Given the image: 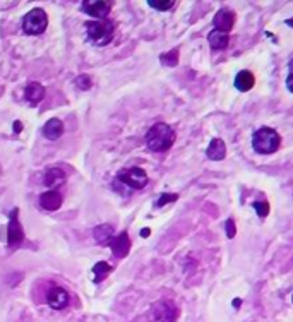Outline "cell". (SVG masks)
<instances>
[{
  "mask_svg": "<svg viewBox=\"0 0 293 322\" xmlns=\"http://www.w3.org/2000/svg\"><path fill=\"white\" fill-rule=\"evenodd\" d=\"M179 316V310H177L175 303L170 300H163L158 302L153 307V317L156 322H173Z\"/></svg>",
  "mask_w": 293,
  "mask_h": 322,
  "instance_id": "cell-7",
  "label": "cell"
},
{
  "mask_svg": "<svg viewBox=\"0 0 293 322\" xmlns=\"http://www.w3.org/2000/svg\"><path fill=\"white\" fill-rule=\"evenodd\" d=\"M254 209L257 211V215L261 216V218H264L269 213V206L266 204V202H254Z\"/></svg>",
  "mask_w": 293,
  "mask_h": 322,
  "instance_id": "cell-25",
  "label": "cell"
},
{
  "mask_svg": "<svg viewBox=\"0 0 293 322\" xmlns=\"http://www.w3.org/2000/svg\"><path fill=\"white\" fill-rule=\"evenodd\" d=\"M292 300H293V298H292Z\"/></svg>",
  "mask_w": 293,
  "mask_h": 322,
  "instance_id": "cell-30",
  "label": "cell"
},
{
  "mask_svg": "<svg viewBox=\"0 0 293 322\" xmlns=\"http://www.w3.org/2000/svg\"><path fill=\"white\" fill-rule=\"evenodd\" d=\"M117 180L122 183V185H127L129 189H136L141 190L147 185L149 178H147V173L143 170V168H124L117 173Z\"/></svg>",
  "mask_w": 293,
  "mask_h": 322,
  "instance_id": "cell-5",
  "label": "cell"
},
{
  "mask_svg": "<svg viewBox=\"0 0 293 322\" xmlns=\"http://www.w3.org/2000/svg\"><path fill=\"white\" fill-rule=\"evenodd\" d=\"M281 144V137L271 127H262L257 132L254 134V139H252V146H254V151L259 155H273L278 151Z\"/></svg>",
  "mask_w": 293,
  "mask_h": 322,
  "instance_id": "cell-2",
  "label": "cell"
},
{
  "mask_svg": "<svg viewBox=\"0 0 293 322\" xmlns=\"http://www.w3.org/2000/svg\"><path fill=\"white\" fill-rule=\"evenodd\" d=\"M93 272H95V281L96 283H101L103 279L106 278V274L110 272V266L106 264L105 261L96 262V266L93 268Z\"/></svg>",
  "mask_w": 293,
  "mask_h": 322,
  "instance_id": "cell-20",
  "label": "cell"
},
{
  "mask_svg": "<svg viewBox=\"0 0 293 322\" xmlns=\"http://www.w3.org/2000/svg\"><path fill=\"white\" fill-rule=\"evenodd\" d=\"M65 182V171L62 168H50L47 170L45 177H43V183L47 187H58Z\"/></svg>",
  "mask_w": 293,
  "mask_h": 322,
  "instance_id": "cell-16",
  "label": "cell"
},
{
  "mask_svg": "<svg viewBox=\"0 0 293 322\" xmlns=\"http://www.w3.org/2000/svg\"><path fill=\"white\" fill-rule=\"evenodd\" d=\"M287 86H288V89H290V91L293 93V74H290V76H288V79H287Z\"/></svg>",
  "mask_w": 293,
  "mask_h": 322,
  "instance_id": "cell-27",
  "label": "cell"
},
{
  "mask_svg": "<svg viewBox=\"0 0 293 322\" xmlns=\"http://www.w3.org/2000/svg\"><path fill=\"white\" fill-rule=\"evenodd\" d=\"M74 84H76L77 89H83V91H88V89H91V79L90 76H86V74H83V76H77L76 81H74Z\"/></svg>",
  "mask_w": 293,
  "mask_h": 322,
  "instance_id": "cell-21",
  "label": "cell"
},
{
  "mask_svg": "<svg viewBox=\"0 0 293 322\" xmlns=\"http://www.w3.org/2000/svg\"><path fill=\"white\" fill-rule=\"evenodd\" d=\"M177 194H163L161 197L156 201V208H161V206H165V204H168V202H173V201H177Z\"/></svg>",
  "mask_w": 293,
  "mask_h": 322,
  "instance_id": "cell-24",
  "label": "cell"
},
{
  "mask_svg": "<svg viewBox=\"0 0 293 322\" xmlns=\"http://www.w3.org/2000/svg\"><path fill=\"white\" fill-rule=\"evenodd\" d=\"M14 130H16V132H21V130H23V123H21L19 120L14 122Z\"/></svg>",
  "mask_w": 293,
  "mask_h": 322,
  "instance_id": "cell-28",
  "label": "cell"
},
{
  "mask_svg": "<svg viewBox=\"0 0 293 322\" xmlns=\"http://www.w3.org/2000/svg\"><path fill=\"white\" fill-rule=\"evenodd\" d=\"M62 202V196L57 192V190H48V192L42 194V197H40V206H42L43 209H47V211H57V209H60Z\"/></svg>",
  "mask_w": 293,
  "mask_h": 322,
  "instance_id": "cell-12",
  "label": "cell"
},
{
  "mask_svg": "<svg viewBox=\"0 0 293 322\" xmlns=\"http://www.w3.org/2000/svg\"><path fill=\"white\" fill-rule=\"evenodd\" d=\"M147 235H149V228H143L141 230V237H147Z\"/></svg>",
  "mask_w": 293,
  "mask_h": 322,
  "instance_id": "cell-29",
  "label": "cell"
},
{
  "mask_svg": "<svg viewBox=\"0 0 293 322\" xmlns=\"http://www.w3.org/2000/svg\"><path fill=\"white\" fill-rule=\"evenodd\" d=\"M213 24H214V28H216L218 31L226 33V35H228V31L233 28V24H235V14H233L230 9L218 10V14L214 16V19H213Z\"/></svg>",
  "mask_w": 293,
  "mask_h": 322,
  "instance_id": "cell-10",
  "label": "cell"
},
{
  "mask_svg": "<svg viewBox=\"0 0 293 322\" xmlns=\"http://www.w3.org/2000/svg\"><path fill=\"white\" fill-rule=\"evenodd\" d=\"M83 12H86L88 16L96 17V19H105L112 10V3L110 2H83L81 5Z\"/></svg>",
  "mask_w": 293,
  "mask_h": 322,
  "instance_id": "cell-9",
  "label": "cell"
},
{
  "mask_svg": "<svg viewBox=\"0 0 293 322\" xmlns=\"http://www.w3.org/2000/svg\"><path fill=\"white\" fill-rule=\"evenodd\" d=\"M64 134V123L58 118H50L45 125H43V136L50 141H55Z\"/></svg>",
  "mask_w": 293,
  "mask_h": 322,
  "instance_id": "cell-14",
  "label": "cell"
},
{
  "mask_svg": "<svg viewBox=\"0 0 293 322\" xmlns=\"http://www.w3.org/2000/svg\"><path fill=\"white\" fill-rule=\"evenodd\" d=\"M254 82H255L254 76H252V72H248V70H240L235 77V86L239 91H248V89H252Z\"/></svg>",
  "mask_w": 293,
  "mask_h": 322,
  "instance_id": "cell-18",
  "label": "cell"
},
{
  "mask_svg": "<svg viewBox=\"0 0 293 322\" xmlns=\"http://www.w3.org/2000/svg\"><path fill=\"white\" fill-rule=\"evenodd\" d=\"M207 41H209L211 48H214V50H223V48L228 47L230 36L226 35V33L218 31V29H213V31L207 35Z\"/></svg>",
  "mask_w": 293,
  "mask_h": 322,
  "instance_id": "cell-17",
  "label": "cell"
},
{
  "mask_svg": "<svg viewBox=\"0 0 293 322\" xmlns=\"http://www.w3.org/2000/svg\"><path fill=\"white\" fill-rule=\"evenodd\" d=\"M161 62L165 65H177V62H179V50H172L168 54H163Z\"/></svg>",
  "mask_w": 293,
  "mask_h": 322,
  "instance_id": "cell-22",
  "label": "cell"
},
{
  "mask_svg": "<svg viewBox=\"0 0 293 322\" xmlns=\"http://www.w3.org/2000/svg\"><path fill=\"white\" fill-rule=\"evenodd\" d=\"M47 26H48V16L45 10L40 9V7L31 9L23 19V31L26 35H31V36L45 33Z\"/></svg>",
  "mask_w": 293,
  "mask_h": 322,
  "instance_id": "cell-4",
  "label": "cell"
},
{
  "mask_svg": "<svg viewBox=\"0 0 293 322\" xmlns=\"http://www.w3.org/2000/svg\"><path fill=\"white\" fill-rule=\"evenodd\" d=\"M113 237H115V235H113V226H110V224H101V226H98L95 230V240L98 243H101V245L110 243Z\"/></svg>",
  "mask_w": 293,
  "mask_h": 322,
  "instance_id": "cell-19",
  "label": "cell"
},
{
  "mask_svg": "<svg viewBox=\"0 0 293 322\" xmlns=\"http://www.w3.org/2000/svg\"><path fill=\"white\" fill-rule=\"evenodd\" d=\"M207 158L213 161H220L226 156V146L223 139H213L211 144L207 146Z\"/></svg>",
  "mask_w": 293,
  "mask_h": 322,
  "instance_id": "cell-15",
  "label": "cell"
},
{
  "mask_svg": "<svg viewBox=\"0 0 293 322\" xmlns=\"http://www.w3.org/2000/svg\"><path fill=\"white\" fill-rule=\"evenodd\" d=\"M47 302H48V305H50L51 309H55V310H64L65 307H69L70 298H69V293L65 291V288H62V286H53V288H50V290H48V293H47Z\"/></svg>",
  "mask_w": 293,
  "mask_h": 322,
  "instance_id": "cell-8",
  "label": "cell"
},
{
  "mask_svg": "<svg viewBox=\"0 0 293 322\" xmlns=\"http://www.w3.org/2000/svg\"><path fill=\"white\" fill-rule=\"evenodd\" d=\"M226 230H228L230 238L235 237V224H233V219H228V221H226Z\"/></svg>",
  "mask_w": 293,
  "mask_h": 322,
  "instance_id": "cell-26",
  "label": "cell"
},
{
  "mask_svg": "<svg viewBox=\"0 0 293 322\" xmlns=\"http://www.w3.org/2000/svg\"><path fill=\"white\" fill-rule=\"evenodd\" d=\"M110 249H112L113 256L115 257H125L131 250V238H129L127 233H120V235H115L110 242Z\"/></svg>",
  "mask_w": 293,
  "mask_h": 322,
  "instance_id": "cell-11",
  "label": "cell"
},
{
  "mask_svg": "<svg viewBox=\"0 0 293 322\" xmlns=\"http://www.w3.org/2000/svg\"><path fill=\"white\" fill-rule=\"evenodd\" d=\"M17 215H19V209H14L10 213V221L9 226H7V242H9L10 250L19 249V245L24 240V230L21 226L19 219H17Z\"/></svg>",
  "mask_w": 293,
  "mask_h": 322,
  "instance_id": "cell-6",
  "label": "cell"
},
{
  "mask_svg": "<svg viewBox=\"0 0 293 322\" xmlns=\"http://www.w3.org/2000/svg\"><path fill=\"white\" fill-rule=\"evenodd\" d=\"M175 142V130L165 122H158L147 130L146 134V144L151 151L163 153L168 151Z\"/></svg>",
  "mask_w": 293,
  "mask_h": 322,
  "instance_id": "cell-1",
  "label": "cell"
},
{
  "mask_svg": "<svg viewBox=\"0 0 293 322\" xmlns=\"http://www.w3.org/2000/svg\"><path fill=\"white\" fill-rule=\"evenodd\" d=\"M24 96L31 105H38L40 101L43 100V96H45V88H43L40 82L33 81V82H29V84L26 86Z\"/></svg>",
  "mask_w": 293,
  "mask_h": 322,
  "instance_id": "cell-13",
  "label": "cell"
},
{
  "mask_svg": "<svg viewBox=\"0 0 293 322\" xmlns=\"http://www.w3.org/2000/svg\"><path fill=\"white\" fill-rule=\"evenodd\" d=\"M86 28V35L93 43L98 45V47H105L110 41L113 40L115 35V28L110 21L106 19H96V21H88L84 24Z\"/></svg>",
  "mask_w": 293,
  "mask_h": 322,
  "instance_id": "cell-3",
  "label": "cell"
},
{
  "mask_svg": "<svg viewBox=\"0 0 293 322\" xmlns=\"http://www.w3.org/2000/svg\"><path fill=\"white\" fill-rule=\"evenodd\" d=\"M149 5L156 10H168L173 7L172 0H149Z\"/></svg>",
  "mask_w": 293,
  "mask_h": 322,
  "instance_id": "cell-23",
  "label": "cell"
}]
</instances>
